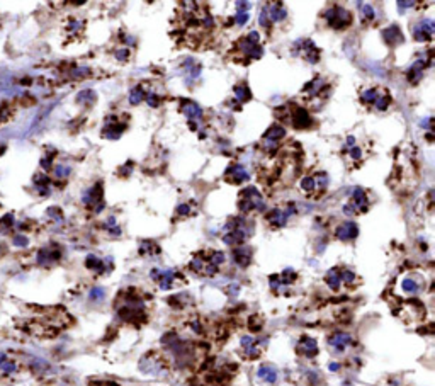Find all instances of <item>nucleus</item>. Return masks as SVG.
I'll return each mask as SVG.
<instances>
[{"label":"nucleus","instance_id":"obj_3","mask_svg":"<svg viewBox=\"0 0 435 386\" xmlns=\"http://www.w3.org/2000/svg\"><path fill=\"white\" fill-rule=\"evenodd\" d=\"M289 118H291V121H293L294 128H298V129H306L313 125V119H311L310 113L306 109H303V107H293Z\"/></svg>","mask_w":435,"mask_h":386},{"label":"nucleus","instance_id":"obj_9","mask_svg":"<svg viewBox=\"0 0 435 386\" xmlns=\"http://www.w3.org/2000/svg\"><path fill=\"white\" fill-rule=\"evenodd\" d=\"M382 39H384L389 46H396V45H400V43H403V34H401L400 27L398 26L386 27V29L382 31Z\"/></svg>","mask_w":435,"mask_h":386},{"label":"nucleus","instance_id":"obj_24","mask_svg":"<svg viewBox=\"0 0 435 386\" xmlns=\"http://www.w3.org/2000/svg\"><path fill=\"white\" fill-rule=\"evenodd\" d=\"M116 58H118L119 62H127V58H129V50H127V48H119V50L116 51Z\"/></svg>","mask_w":435,"mask_h":386},{"label":"nucleus","instance_id":"obj_31","mask_svg":"<svg viewBox=\"0 0 435 386\" xmlns=\"http://www.w3.org/2000/svg\"><path fill=\"white\" fill-rule=\"evenodd\" d=\"M48 214H50L51 218H57V220H62V214H60V209H58V208H50V209H48Z\"/></svg>","mask_w":435,"mask_h":386},{"label":"nucleus","instance_id":"obj_30","mask_svg":"<svg viewBox=\"0 0 435 386\" xmlns=\"http://www.w3.org/2000/svg\"><path fill=\"white\" fill-rule=\"evenodd\" d=\"M2 369L7 373V375H10V373H14V371H15V364H14V363H10V361H5V363L2 364Z\"/></svg>","mask_w":435,"mask_h":386},{"label":"nucleus","instance_id":"obj_13","mask_svg":"<svg viewBox=\"0 0 435 386\" xmlns=\"http://www.w3.org/2000/svg\"><path fill=\"white\" fill-rule=\"evenodd\" d=\"M267 12H269V17H270V22H281L286 19L287 12L284 7L281 5V3H272L270 5V9H267Z\"/></svg>","mask_w":435,"mask_h":386},{"label":"nucleus","instance_id":"obj_28","mask_svg":"<svg viewBox=\"0 0 435 386\" xmlns=\"http://www.w3.org/2000/svg\"><path fill=\"white\" fill-rule=\"evenodd\" d=\"M350 157H352L354 160H362V150L359 148V146H354V148H350Z\"/></svg>","mask_w":435,"mask_h":386},{"label":"nucleus","instance_id":"obj_12","mask_svg":"<svg viewBox=\"0 0 435 386\" xmlns=\"http://www.w3.org/2000/svg\"><path fill=\"white\" fill-rule=\"evenodd\" d=\"M284 136H286V128H282L281 125H272L269 129H267V133L263 134V140L277 143L279 140H282Z\"/></svg>","mask_w":435,"mask_h":386},{"label":"nucleus","instance_id":"obj_16","mask_svg":"<svg viewBox=\"0 0 435 386\" xmlns=\"http://www.w3.org/2000/svg\"><path fill=\"white\" fill-rule=\"evenodd\" d=\"M374 104H376L377 111H386L389 107V104H391V95L388 92H382L381 95H377V99H376V102H374Z\"/></svg>","mask_w":435,"mask_h":386},{"label":"nucleus","instance_id":"obj_26","mask_svg":"<svg viewBox=\"0 0 435 386\" xmlns=\"http://www.w3.org/2000/svg\"><path fill=\"white\" fill-rule=\"evenodd\" d=\"M27 244H29V240H27L24 235H17V237H14V245L17 247H27Z\"/></svg>","mask_w":435,"mask_h":386},{"label":"nucleus","instance_id":"obj_18","mask_svg":"<svg viewBox=\"0 0 435 386\" xmlns=\"http://www.w3.org/2000/svg\"><path fill=\"white\" fill-rule=\"evenodd\" d=\"M377 90L376 89H367V90H364V92H362V95H361V101H362V104H374V102H376V99H377Z\"/></svg>","mask_w":435,"mask_h":386},{"label":"nucleus","instance_id":"obj_20","mask_svg":"<svg viewBox=\"0 0 435 386\" xmlns=\"http://www.w3.org/2000/svg\"><path fill=\"white\" fill-rule=\"evenodd\" d=\"M301 189L305 191V193H308V194H313L314 193V179H313V176H306V177H303L301 179Z\"/></svg>","mask_w":435,"mask_h":386},{"label":"nucleus","instance_id":"obj_14","mask_svg":"<svg viewBox=\"0 0 435 386\" xmlns=\"http://www.w3.org/2000/svg\"><path fill=\"white\" fill-rule=\"evenodd\" d=\"M250 257H252V254H250V250L245 249V247H242V249H235V252H233L235 262H238L240 265H247V264H249Z\"/></svg>","mask_w":435,"mask_h":386},{"label":"nucleus","instance_id":"obj_19","mask_svg":"<svg viewBox=\"0 0 435 386\" xmlns=\"http://www.w3.org/2000/svg\"><path fill=\"white\" fill-rule=\"evenodd\" d=\"M359 5L362 7L361 14H362V21L364 22H371L374 17H376V12H374V9L371 5H367V3H359Z\"/></svg>","mask_w":435,"mask_h":386},{"label":"nucleus","instance_id":"obj_27","mask_svg":"<svg viewBox=\"0 0 435 386\" xmlns=\"http://www.w3.org/2000/svg\"><path fill=\"white\" fill-rule=\"evenodd\" d=\"M235 21L240 24V26H243V24H247V21H249V14H247V12H238Z\"/></svg>","mask_w":435,"mask_h":386},{"label":"nucleus","instance_id":"obj_6","mask_svg":"<svg viewBox=\"0 0 435 386\" xmlns=\"http://www.w3.org/2000/svg\"><path fill=\"white\" fill-rule=\"evenodd\" d=\"M359 233V228L357 225L352 221H347V223H342V225H338L337 232H335V235H337V238H340V240H354L355 237H357Z\"/></svg>","mask_w":435,"mask_h":386},{"label":"nucleus","instance_id":"obj_22","mask_svg":"<svg viewBox=\"0 0 435 386\" xmlns=\"http://www.w3.org/2000/svg\"><path fill=\"white\" fill-rule=\"evenodd\" d=\"M145 99H146V102H148L150 106H153V107H157L158 104H160V101H162V99L158 97V95L155 94V92H146L145 94Z\"/></svg>","mask_w":435,"mask_h":386},{"label":"nucleus","instance_id":"obj_21","mask_svg":"<svg viewBox=\"0 0 435 386\" xmlns=\"http://www.w3.org/2000/svg\"><path fill=\"white\" fill-rule=\"evenodd\" d=\"M77 101H78V102L87 101V102H89V104H92V102L95 101V94L92 92V90H83V92H80V94L77 95Z\"/></svg>","mask_w":435,"mask_h":386},{"label":"nucleus","instance_id":"obj_15","mask_svg":"<svg viewBox=\"0 0 435 386\" xmlns=\"http://www.w3.org/2000/svg\"><path fill=\"white\" fill-rule=\"evenodd\" d=\"M235 95L240 102H249L252 99V94H250L249 87L247 85H237L235 87Z\"/></svg>","mask_w":435,"mask_h":386},{"label":"nucleus","instance_id":"obj_8","mask_svg":"<svg viewBox=\"0 0 435 386\" xmlns=\"http://www.w3.org/2000/svg\"><path fill=\"white\" fill-rule=\"evenodd\" d=\"M350 204L354 206L355 211H361V213H366L369 209V201H367V194L364 189L357 188L352 193V202Z\"/></svg>","mask_w":435,"mask_h":386},{"label":"nucleus","instance_id":"obj_2","mask_svg":"<svg viewBox=\"0 0 435 386\" xmlns=\"http://www.w3.org/2000/svg\"><path fill=\"white\" fill-rule=\"evenodd\" d=\"M325 19L328 26L333 27V29H344L352 22V14L344 7H330L325 12Z\"/></svg>","mask_w":435,"mask_h":386},{"label":"nucleus","instance_id":"obj_4","mask_svg":"<svg viewBox=\"0 0 435 386\" xmlns=\"http://www.w3.org/2000/svg\"><path fill=\"white\" fill-rule=\"evenodd\" d=\"M226 181L231 184H243L245 181H249V172L243 165L233 164L226 170Z\"/></svg>","mask_w":435,"mask_h":386},{"label":"nucleus","instance_id":"obj_10","mask_svg":"<svg viewBox=\"0 0 435 386\" xmlns=\"http://www.w3.org/2000/svg\"><path fill=\"white\" fill-rule=\"evenodd\" d=\"M184 104L181 106V111L184 114H186L187 118L190 119V121H195V119H201L202 118V109L199 107L195 102H190V101H182Z\"/></svg>","mask_w":435,"mask_h":386},{"label":"nucleus","instance_id":"obj_29","mask_svg":"<svg viewBox=\"0 0 435 386\" xmlns=\"http://www.w3.org/2000/svg\"><path fill=\"white\" fill-rule=\"evenodd\" d=\"M189 213H190V206L189 204H181L177 208V214H179V216H187Z\"/></svg>","mask_w":435,"mask_h":386},{"label":"nucleus","instance_id":"obj_11","mask_svg":"<svg viewBox=\"0 0 435 386\" xmlns=\"http://www.w3.org/2000/svg\"><path fill=\"white\" fill-rule=\"evenodd\" d=\"M267 221H269V225L274 226V228H282V226H286L287 216H286L284 209L269 211V214H267Z\"/></svg>","mask_w":435,"mask_h":386},{"label":"nucleus","instance_id":"obj_7","mask_svg":"<svg viewBox=\"0 0 435 386\" xmlns=\"http://www.w3.org/2000/svg\"><path fill=\"white\" fill-rule=\"evenodd\" d=\"M107 123H109V126L104 128V133H102L104 138L116 140V138H119L123 133H124V125H123V123H118V119H114V116H111V119H107Z\"/></svg>","mask_w":435,"mask_h":386},{"label":"nucleus","instance_id":"obj_5","mask_svg":"<svg viewBox=\"0 0 435 386\" xmlns=\"http://www.w3.org/2000/svg\"><path fill=\"white\" fill-rule=\"evenodd\" d=\"M434 29H435L434 22L430 21V19H427V21H422L417 27H415L413 36L417 41H430V39H432V34H434Z\"/></svg>","mask_w":435,"mask_h":386},{"label":"nucleus","instance_id":"obj_1","mask_svg":"<svg viewBox=\"0 0 435 386\" xmlns=\"http://www.w3.org/2000/svg\"><path fill=\"white\" fill-rule=\"evenodd\" d=\"M238 209L240 213L247 214L250 211H263L265 209V201L262 199L260 193L257 188L250 186L240 194V201H238Z\"/></svg>","mask_w":435,"mask_h":386},{"label":"nucleus","instance_id":"obj_23","mask_svg":"<svg viewBox=\"0 0 435 386\" xmlns=\"http://www.w3.org/2000/svg\"><path fill=\"white\" fill-rule=\"evenodd\" d=\"M55 176H57V177H66V176H70V167L57 165V167H55Z\"/></svg>","mask_w":435,"mask_h":386},{"label":"nucleus","instance_id":"obj_25","mask_svg":"<svg viewBox=\"0 0 435 386\" xmlns=\"http://www.w3.org/2000/svg\"><path fill=\"white\" fill-rule=\"evenodd\" d=\"M260 24H262V27L269 29V26H270V17H269V12H267V9H263V10H262V14H260Z\"/></svg>","mask_w":435,"mask_h":386},{"label":"nucleus","instance_id":"obj_17","mask_svg":"<svg viewBox=\"0 0 435 386\" xmlns=\"http://www.w3.org/2000/svg\"><path fill=\"white\" fill-rule=\"evenodd\" d=\"M145 90H143V87L141 85H138V87H134L133 90H131V94H129V102L131 104H139V102L143 101V99H145Z\"/></svg>","mask_w":435,"mask_h":386}]
</instances>
